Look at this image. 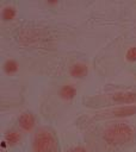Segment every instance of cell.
Instances as JSON below:
<instances>
[{"label": "cell", "instance_id": "obj_1", "mask_svg": "<svg viewBox=\"0 0 136 152\" xmlns=\"http://www.w3.org/2000/svg\"><path fill=\"white\" fill-rule=\"evenodd\" d=\"M135 127L125 120L109 121L101 129V140L112 147H123L135 140Z\"/></svg>", "mask_w": 136, "mask_h": 152}, {"label": "cell", "instance_id": "obj_2", "mask_svg": "<svg viewBox=\"0 0 136 152\" xmlns=\"http://www.w3.org/2000/svg\"><path fill=\"white\" fill-rule=\"evenodd\" d=\"M84 104L89 108L104 109L116 106H130L136 104V89L115 90L110 93H103L97 95L86 96L82 100Z\"/></svg>", "mask_w": 136, "mask_h": 152}, {"label": "cell", "instance_id": "obj_3", "mask_svg": "<svg viewBox=\"0 0 136 152\" xmlns=\"http://www.w3.org/2000/svg\"><path fill=\"white\" fill-rule=\"evenodd\" d=\"M31 152H60V145L55 132L45 126L37 128L32 138Z\"/></svg>", "mask_w": 136, "mask_h": 152}, {"label": "cell", "instance_id": "obj_4", "mask_svg": "<svg viewBox=\"0 0 136 152\" xmlns=\"http://www.w3.org/2000/svg\"><path fill=\"white\" fill-rule=\"evenodd\" d=\"M136 115V104L130 106H116L104 109H98L93 113L92 119L95 121H115L124 120L126 118Z\"/></svg>", "mask_w": 136, "mask_h": 152}, {"label": "cell", "instance_id": "obj_5", "mask_svg": "<svg viewBox=\"0 0 136 152\" xmlns=\"http://www.w3.org/2000/svg\"><path fill=\"white\" fill-rule=\"evenodd\" d=\"M36 125V116L32 112L25 110L23 112L18 118V126L24 132H31L33 131Z\"/></svg>", "mask_w": 136, "mask_h": 152}, {"label": "cell", "instance_id": "obj_6", "mask_svg": "<svg viewBox=\"0 0 136 152\" xmlns=\"http://www.w3.org/2000/svg\"><path fill=\"white\" fill-rule=\"evenodd\" d=\"M88 72V66L86 63H82V62H76L74 63L70 69H69V74L72 77L74 78H81V77H85Z\"/></svg>", "mask_w": 136, "mask_h": 152}, {"label": "cell", "instance_id": "obj_7", "mask_svg": "<svg viewBox=\"0 0 136 152\" xmlns=\"http://www.w3.org/2000/svg\"><path fill=\"white\" fill-rule=\"evenodd\" d=\"M58 95L61 99L66 100V101H70L75 97L76 95V88L73 86V84H63L60 90H58Z\"/></svg>", "mask_w": 136, "mask_h": 152}, {"label": "cell", "instance_id": "obj_8", "mask_svg": "<svg viewBox=\"0 0 136 152\" xmlns=\"http://www.w3.org/2000/svg\"><path fill=\"white\" fill-rule=\"evenodd\" d=\"M5 141L10 146H13V145L18 144L20 141V133L17 129H10V131H7L6 134H5Z\"/></svg>", "mask_w": 136, "mask_h": 152}, {"label": "cell", "instance_id": "obj_9", "mask_svg": "<svg viewBox=\"0 0 136 152\" xmlns=\"http://www.w3.org/2000/svg\"><path fill=\"white\" fill-rule=\"evenodd\" d=\"M16 15H17V8H16L14 6H12V5L5 6V7L2 8V11H1V18H2L4 20H6V21L14 19Z\"/></svg>", "mask_w": 136, "mask_h": 152}, {"label": "cell", "instance_id": "obj_10", "mask_svg": "<svg viewBox=\"0 0 136 152\" xmlns=\"http://www.w3.org/2000/svg\"><path fill=\"white\" fill-rule=\"evenodd\" d=\"M18 69H19V65L14 59H8L4 64V70L6 74H14L18 71Z\"/></svg>", "mask_w": 136, "mask_h": 152}, {"label": "cell", "instance_id": "obj_11", "mask_svg": "<svg viewBox=\"0 0 136 152\" xmlns=\"http://www.w3.org/2000/svg\"><path fill=\"white\" fill-rule=\"evenodd\" d=\"M125 59L128 62H136V46H131L125 52Z\"/></svg>", "mask_w": 136, "mask_h": 152}, {"label": "cell", "instance_id": "obj_12", "mask_svg": "<svg viewBox=\"0 0 136 152\" xmlns=\"http://www.w3.org/2000/svg\"><path fill=\"white\" fill-rule=\"evenodd\" d=\"M66 152H87V150H86V147H85V146L76 145V146H73V147L68 148Z\"/></svg>", "mask_w": 136, "mask_h": 152}]
</instances>
